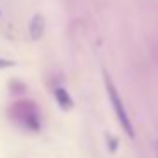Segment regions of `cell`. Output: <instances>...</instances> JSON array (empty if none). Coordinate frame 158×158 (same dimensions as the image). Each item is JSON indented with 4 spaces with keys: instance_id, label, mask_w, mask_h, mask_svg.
<instances>
[{
    "instance_id": "obj_1",
    "label": "cell",
    "mask_w": 158,
    "mask_h": 158,
    "mask_svg": "<svg viewBox=\"0 0 158 158\" xmlns=\"http://www.w3.org/2000/svg\"><path fill=\"white\" fill-rule=\"evenodd\" d=\"M9 117L14 124L26 131L38 133L41 129V114L32 100H15L9 107Z\"/></svg>"
},
{
    "instance_id": "obj_2",
    "label": "cell",
    "mask_w": 158,
    "mask_h": 158,
    "mask_svg": "<svg viewBox=\"0 0 158 158\" xmlns=\"http://www.w3.org/2000/svg\"><path fill=\"white\" fill-rule=\"evenodd\" d=\"M104 83H106V90H107V95H109L112 110H114V114H116V117H117V121H119L123 131L129 138H134L133 123H131L129 116H127V112H126V107H124V104H123V99H121L119 92H117L116 85H114V82L110 80V77H109L107 72H104Z\"/></svg>"
},
{
    "instance_id": "obj_3",
    "label": "cell",
    "mask_w": 158,
    "mask_h": 158,
    "mask_svg": "<svg viewBox=\"0 0 158 158\" xmlns=\"http://www.w3.org/2000/svg\"><path fill=\"white\" fill-rule=\"evenodd\" d=\"M55 99H56L58 106L61 107L63 110H70V109L73 107V100H72V97H70L68 90L63 89V87H56V89H55Z\"/></svg>"
},
{
    "instance_id": "obj_4",
    "label": "cell",
    "mask_w": 158,
    "mask_h": 158,
    "mask_svg": "<svg viewBox=\"0 0 158 158\" xmlns=\"http://www.w3.org/2000/svg\"><path fill=\"white\" fill-rule=\"evenodd\" d=\"M43 32H44V19H43V15L36 14L29 22V34L32 39H39Z\"/></svg>"
},
{
    "instance_id": "obj_5",
    "label": "cell",
    "mask_w": 158,
    "mask_h": 158,
    "mask_svg": "<svg viewBox=\"0 0 158 158\" xmlns=\"http://www.w3.org/2000/svg\"><path fill=\"white\" fill-rule=\"evenodd\" d=\"M151 55H153V60H155V63H156V66H158V38L155 39V43H153V48H151Z\"/></svg>"
},
{
    "instance_id": "obj_6",
    "label": "cell",
    "mask_w": 158,
    "mask_h": 158,
    "mask_svg": "<svg viewBox=\"0 0 158 158\" xmlns=\"http://www.w3.org/2000/svg\"><path fill=\"white\" fill-rule=\"evenodd\" d=\"M15 61H12V60H5V58H0V70L2 68H9V66H14Z\"/></svg>"
}]
</instances>
